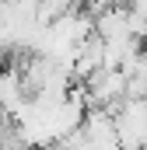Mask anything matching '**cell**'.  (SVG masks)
<instances>
[]
</instances>
